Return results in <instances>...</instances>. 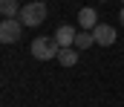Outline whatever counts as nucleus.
Masks as SVG:
<instances>
[{
  "mask_svg": "<svg viewBox=\"0 0 124 107\" xmlns=\"http://www.w3.org/2000/svg\"><path fill=\"white\" fill-rule=\"evenodd\" d=\"M75 35H78V29H72V26L63 23V26H58V32H55L52 38H55L61 46H75Z\"/></svg>",
  "mask_w": 124,
  "mask_h": 107,
  "instance_id": "nucleus-6",
  "label": "nucleus"
},
{
  "mask_svg": "<svg viewBox=\"0 0 124 107\" xmlns=\"http://www.w3.org/2000/svg\"><path fill=\"white\" fill-rule=\"evenodd\" d=\"M20 9L23 6H17V0H0V15L3 17H20Z\"/></svg>",
  "mask_w": 124,
  "mask_h": 107,
  "instance_id": "nucleus-8",
  "label": "nucleus"
},
{
  "mask_svg": "<svg viewBox=\"0 0 124 107\" xmlns=\"http://www.w3.org/2000/svg\"><path fill=\"white\" fill-rule=\"evenodd\" d=\"M58 64H61V67H75V64H78V49H75V46H61Z\"/></svg>",
  "mask_w": 124,
  "mask_h": 107,
  "instance_id": "nucleus-7",
  "label": "nucleus"
},
{
  "mask_svg": "<svg viewBox=\"0 0 124 107\" xmlns=\"http://www.w3.org/2000/svg\"><path fill=\"white\" fill-rule=\"evenodd\" d=\"M121 3H124V0H121Z\"/></svg>",
  "mask_w": 124,
  "mask_h": 107,
  "instance_id": "nucleus-12",
  "label": "nucleus"
},
{
  "mask_svg": "<svg viewBox=\"0 0 124 107\" xmlns=\"http://www.w3.org/2000/svg\"><path fill=\"white\" fill-rule=\"evenodd\" d=\"M95 43V35L90 29H81L78 35H75V49H87V46H93Z\"/></svg>",
  "mask_w": 124,
  "mask_h": 107,
  "instance_id": "nucleus-9",
  "label": "nucleus"
},
{
  "mask_svg": "<svg viewBox=\"0 0 124 107\" xmlns=\"http://www.w3.org/2000/svg\"><path fill=\"white\" fill-rule=\"evenodd\" d=\"M58 52H61V43L55 38H35L32 41V58H38V61H52V58H58Z\"/></svg>",
  "mask_w": 124,
  "mask_h": 107,
  "instance_id": "nucleus-1",
  "label": "nucleus"
},
{
  "mask_svg": "<svg viewBox=\"0 0 124 107\" xmlns=\"http://www.w3.org/2000/svg\"><path fill=\"white\" fill-rule=\"evenodd\" d=\"M93 35H95V43H98V46H113L116 38H118L116 29H113L110 23H98V26L93 29Z\"/></svg>",
  "mask_w": 124,
  "mask_h": 107,
  "instance_id": "nucleus-4",
  "label": "nucleus"
},
{
  "mask_svg": "<svg viewBox=\"0 0 124 107\" xmlns=\"http://www.w3.org/2000/svg\"><path fill=\"white\" fill-rule=\"evenodd\" d=\"M101 3H110V0H101Z\"/></svg>",
  "mask_w": 124,
  "mask_h": 107,
  "instance_id": "nucleus-11",
  "label": "nucleus"
},
{
  "mask_svg": "<svg viewBox=\"0 0 124 107\" xmlns=\"http://www.w3.org/2000/svg\"><path fill=\"white\" fill-rule=\"evenodd\" d=\"M78 23H81V29H90V32H93L95 26H98V12H95L93 6H84V9L78 12Z\"/></svg>",
  "mask_w": 124,
  "mask_h": 107,
  "instance_id": "nucleus-5",
  "label": "nucleus"
},
{
  "mask_svg": "<svg viewBox=\"0 0 124 107\" xmlns=\"http://www.w3.org/2000/svg\"><path fill=\"white\" fill-rule=\"evenodd\" d=\"M46 15H49V9H46L40 0L23 3V9H20V23H23V26H40V23L46 20Z\"/></svg>",
  "mask_w": 124,
  "mask_h": 107,
  "instance_id": "nucleus-2",
  "label": "nucleus"
},
{
  "mask_svg": "<svg viewBox=\"0 0 124 107\" xmlns=\"http://www.w3.org/2000/svg\"><path fill=\"white\" fill-rule=\"evenodd\" d=\"M118 20H121V26H124V6H121V12H118Z\"/></svg>",
  "mask_w": 124,
  "mask_h": 107,
  "instance_id": "nucleus-10",
  "label": "nucleus"
},
{
  "mask_svg": "<svg viewBox=\"0 0 124 107\" xmlns=\"http://www.w3.org/2000/svg\"><path fill=\"white\" fill-rule=\"evenodd\" d=\"M20 35H23L20 17H3V23H0V41L3 43H17Z\"/></svg>",
  "mask_w": 124,
  "mask_h": 107,
  "instance_id": "nucleus-3",
  "label": "nucleus"
}]
</instances>
